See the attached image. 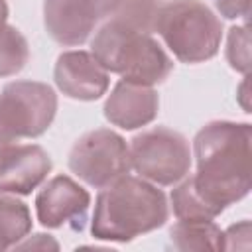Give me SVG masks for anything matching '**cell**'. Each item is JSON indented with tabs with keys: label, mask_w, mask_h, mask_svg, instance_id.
<instances>
[{
	"label": "cell",
	"mask_w": 252,
	"mask_h": 252,
	"mask_svg": "<svg viewBox=\"0 0 252 252\" xmlns=\"http://www.w3.org/2000/svg\"><path fill=\"white\" fill-rule=\"evenodd\" d=\"M250 144L252 126L232 120H213L193 138L197 171L187 179L217 217L250 193Z\"/></svg>",
	"instance_id": "cell-1"
},
{
	"label": "cell",
	"mask_w": 252,
	"mask_h": 252,
	"mask_svg": "<svg viewBox=\"0 0 252 252\" xmlns=\"http://www.w3.org/2000/svg\"><path fill=\"white\" fill-rule=\"evenodd\" d=\"M169 219L167 197L158 185L124 175L100 189L91 219V234L96 240L130 242L146 232L161 228Z\"/></svg>",
	"instance_id": "cell-2"
},
{
	"label": "cell",
	"mask_w": 252,
	"mask_h": 252,
	"mask_svg": "<svg viewBox=\"0 0 252 252\" xmlns=\"http://www.w3.org/2000/svg\"><path fill=\"white\" fill-rule=\"evenodd\" d=\"M91 53L108 71L122 81L154 87L163 83L173 71L171 57L154 39L116 18H108L91 41Z\"/></svg>",
	"instance_id": "cell-3"
},
{
	"label": "cell",
	"mask_w": 252,
	"mask_h": 252,
	"mask_svg": "<svg viewBox=\"0 0 252 252\" xmlns=\"http://www.w3.org/2000/svg\"><path fill=\"white\" fill-rule=\"evenodd\" d=\"M154 33L181 63H203L219 53L222 22L201 0H169L159 4Z\"/></svg>",
	"instance_id": "cell-4"
},
{
	"label": "cell",
	"mask_w": 252,
	"mask_h": 252,
	"mask_svg": "<svg viewBox=\"0 0 252 252\" xmlns=\"http://www.w3.org/2000/svg\"><path fill=\"white\" fill-rule=\"evenodd\" d=\"M57 112L55 91L39 81H12L0 91V148L37 138Z\"/></svg>",
	"instance_id": "cell-5"
},
{
	"label": "cell",
	"mask_w": 252,
	"mask_h": 252,
	"mask_svg": "<svg viewBox=\"0 0 252 252\" xmlns=\"http://www.w3.org/2000/svg\"><path fill=\"white\" fill-rule=\"evenodd\" d=\"M130 165L154 185H175L189 175L193 154L187 138L171 128L156 126L136 134L130 142Z\"/></svg>",
	"instance_id": "cell-6"
},
{
	"label": "cell",
	"mask_w": 252,
	"mask_h": 252,
	"mask_svg": "<svg viewBox=\"0 0 252 252\" xmlns=\"http://www.w3.org/2000/svg\"><path fill=\"white\" fill-rule=\"evenodd\" d=\"M69 169L87 185L102 189L130 173V148L126 140L110 130L96 128L85 132L71 148Z\"/></svg>",
	"instance_id": "cell-7"
},
{
	"label": "cell",
	"mask_w": 252,
	"mask_h": 252,
	"mask_svg": "<svg viewBox=\"0 0 252 252\" xmlns=\"http://www.w3.org/2000/svg\"><path fill=\"white\" fill-rule=\"evenodd\" d=\"M89 207V191L69 175L51 177L35 195V215L45 228L71 226L73 230H83Z\"/></svg>",
	"instance_id": "cell-8"
},
{
	"label": "cell",
	"mask_w": 252,
	"mask_h": 252,
	"mask_svg": "<svg viewBox=\"0 0 252 252\" xmlns=\"http://www.w3.org/2000/svg\"><path fill=\"white\" fill-rule=\"evenodd\" d=\"M53 163L37 144H10L0 148V193L30 195L49 175Z\"/></svg>",
	"instance_id": "cell-9"
},
{
	"label": "cell",
	"mask_w": 252,
	"mask_h": 252,
	"mask_svg": "<svg viewBox=\"0 0 252 252\" xmlns=\"http://www.w3.org/2000/svg\"><path fill=\"white\" fill-rule=\"evenodd\" d=\"M57 89L75 100H96L106 94L110 73L94 59L91 51H63L53 69Z\"/></svg>",
	"instance_id": "cell-10"
},
{
	"label": "cell",
	"mask_w": 252,
	"mask_h": 252,
	"mask_svg": "<svg viewBox=\"0 0 252 252\" xmlns=\"http://www.w3.org/2000/svg\"><path fill=\"white\" fill-rule=\"evenodd\" d=\"M100 22L102 18L91 0H43V26L59 45L85 43Z\"/></svg>",
	"instance_id": "cell-11"
},
{
	"label": "cell",
	"mask_w": 252,
	"mask_h": 252,
	"mask_svg": "<svg viewBox=\"0 0 252 252\" xmlns=\"http://www.w3.org/2000/svg\"><path fill=\"white\" fill-rule=\"evenodd\" d=\"M104 118L122 130H136L156 120L159 96L154 87L118 81L104 100Z\"/></svg>",
	"instance_id": "cell-12"
},
{
	"label": "cell",
	"mask_w": 252,
	"mask_h": 252,
	"mask_svg": "<svg viewBox=\"0 0 252 252\" xmlns=\"http://www.w3.org/2000/svg\"><path fill=\"white\" fill-rule=\"evenodd\" d=\"M169 246L173 250H224L222 230L213 220H177L169 228Z\"/></svg>",
	"instance_id": "cell-13"
},
{
	"label": "cell",
	"mask_w": 252,
	"mask_h": 252,
	"mask_svg": "<svg viewBox=\"0 0 252 252\" xmlns=\"http://www.w3.org/2000/svg\"><path fill=\"white\" fill-rule=\"evenodd\" d=\"M32 230L30 207L8 193H0V250L14 248Z\"/></svg>",
	"instance_id": "cell-14"
},
{
	"label": "cell",
	"mask_w": 252,
	"mask_h": 252,
	"mask_svg": "<svg viewBox=\"0 0 252 252\" xmlns=\"http://www.w3.org/2000/svg\"><path fill=\"white\" fill-rule=\"evenodd\" d=\"M30 61V45L22 32L10 24H0V77L20 73Z\"/></svg>",
	"instance_id": "cell-15"
},
{
	"label": "cell",
	"mask_w": 252,
	"mask_h": 252,
	"mask_svg": "<svg viewBox=\"0 0 252 252\" xmlns=\"http://www.w3.org/2000/svg\"><path fill=\"white\" fill-rule=\"evenodd\" d=\"M159 0H122L110 18H116L140 32L154 33Z\"/></svg>",
	"instance_id": "cell-16"
},
{
	"label": "cell",
	"mask_w": 252,
	"mask_h": 252,
	"mask_svg": "<svg viewBox=\"0 0 252 252\" xmlns=\"http://www.w3.org/2000/svg\"><path fill=\"white\" fill-rule=\"evenodd\" d=\"M226 61L228 65L238 73H248L250 69V35L248 28L244 26H232L226 39Z\"/></svg>",
	"instance_id": "cell-17"
},
{
	"label": "cell",
	"mask_w": 252,
	"mask_h": 252,
	"mask_svg": "<svg viewBox=\"0 0 252 252\" xmlns=\"http://www.w3.org/2000/svg\"><path fill=\"white\" fill-rule=\"evenodd\" d=\"M219 14L226 20L246 18L250 14V0H213Z\"/></svg>",
	"instance_id": "cell-18"
},
{
	"label": "cell",
	"mask_w": 252,
	"mask_h": 252,
	"mask_svg": "<svg viewBox=\"0 0 252 252\" xmlns=\"http://www.w3.org/2000/svg\"><path fill=\"white\" fill-rule=\"evenodd\" d=\"M248 236H250V222H248V220H242V222H238V224H232L226 232H222L224 250H234V248H238L236 238H242L244 242H248Z\"/></svg>",
	"instance_id": "cell-19"
},
{
	"label": "cell",
	"mask_w": 252,
	"mask_h": 252,
	"mask_svg": "<svg viewBox=\"0 0 252 252\" xmlns=\"http://www.w3.org/2000/svg\"><path fill=\"white\" fill-rule=\"evenodd\" d=\"M14 248H59L49 234H33V238H22Z\"/></svg>",
	"instance_id": "cell-20"
},
{
	"label": "cell",
	"mask_w": 252,
	"mask_h": 252,
	"mask_svg": "<svg viewBox=\"0 0 252 252\" xmlns=\"http://www.w3.org/2000/svg\"><path fill=\"white\" fill-rule=\"evenodd\" d=\"M91 2L96 6L100 18H102V20H108V18L114 14V10L120 6L122 0H91Z\"/></svg>",
	"instance_id": "cell-21"
},
{
	"label": "cell",
	"mask_w": 252,
	"mask_h": 252,
	"mask_svg": "<svg viewBox=\"0 0 252 252\" xmlns=\"http://www.w3.org/2000/svg\"><path fill=\"white\" fill-rule=\"evenodd\" d=\"M8 20V2L0 0V24H4Z\"/></svg>",
	"instance_id": "cell-22"
}]
</instances>
